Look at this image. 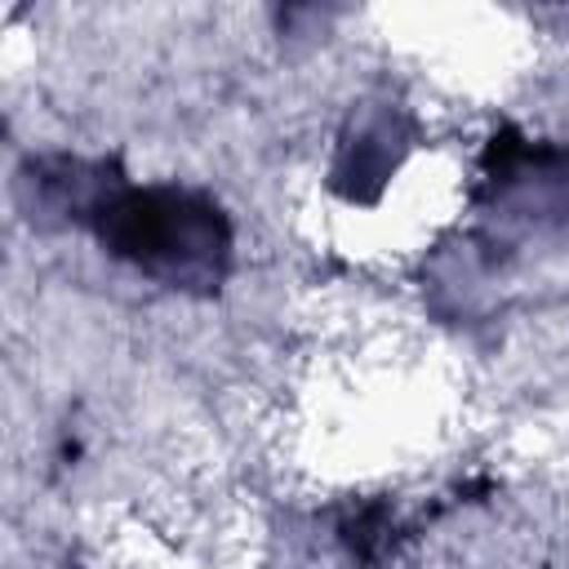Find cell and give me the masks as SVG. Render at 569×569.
Segmentation results:
<instances>
[{
	"instance_id": "1",
	"label": "cell",
	"mask_w": 569,
	"mask_h": 569,
	"mask_svg": "<svg viewBox=\"0 0 569 569\" xmlns=\"http://www.w3.org/2000/svg\"><path fill=\"white\" fill-rule=\"evenodd\" d=\"M80 218L111 258L173 289H218L231 267V218L191 187L107 182L89 191Z\"/></svg>"
}]
</instances>
